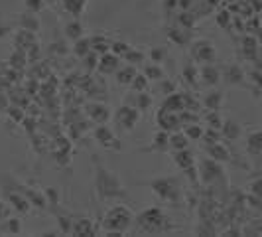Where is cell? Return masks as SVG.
Segmentation results:
<instances>
[{"mask_svg": "<svg viewBox=\"0 0 262 237\" xmlns=\"http://www.w3.org/2000/svg\"><path fill=\"white\" fill-rule=\"evenodd\" d=\"M132 216L129 214V210L127 208H113L111 212H109V216H107V228L109 230H125L129 224H131Z\"/></svg>", "mask_w": 262, "mask_h": 237, "instance_id": "cell-1", "label": "cell"}, {"mask_svg": "<svg viewBox=\"0 0 262 237\" xmlns=\"http://www.w3.org/2000/svg\"><path fill=\"white\" fill-rule=\"evenodd\" d=\"M193 53H195V57L201 59V61H213V59H215V47H213L211 44H207V42L195 44Z\"/></svg>", "mask_w": 262, "mask_h": 237, "instance_id": "cell-2", "label": "cell"}, {"mask_svg": "<svg viewBox=\"0 0 262 237\" xmlns=\"http://www.w3.org/2000/svg\"><path fill=\"white\" fill-rule=\"evenodd\" d=\"M219 79V73L215 71V67H203L201 69V81L205 85H215Z\"/></svg>", "mask_w": 262, "mask_h": 237, "instance_id": "cell-3", "label": "cell"}, {"mask_svg": "<svg viewBox=\"0 0 262 237\" xmlns=\"http://www.w3.org/2000/svg\"><path fill=\"white\" fill-rule=\"evenodd\" d=\"M175 162H177V166L187 168V166L193 162V156H191V152H187L185 148H179V150L175 152Z\"/></svg>", "mask_w": 262, "mask_h": 237, "instance_id": "cell-4", "label": "cell"}, {"mask_svg": "<svg viewBox=\"0 0 262 237\" xmlns=\"http://www.w3.org/2000/svg\"><path fill=\"white\" fill-rule=\"evenodd\" d=\"M221 99H223V95H221L219 91L209 93V95L205 97V105H207L209 109H219V107H221Z\"/></svg>", "mask_w": 262, "mask_h": 237, "instance_id": "cell-5", "label": "cell"}, {"mask_svg": "<svg viewBox=\"0 0 262 237\" xmlns=\"http://www.w3.org/2000/svg\"><path fill=\"white\" fill-rule=\"evenodd\" d=\"M168 142L172 144V148L179 150V148H185V144H187V137H185V135H174L172 139H168Z\"/></svg>", "mask_w": 262, "mask_h": 237, "instance_id": "cell-6", "label": "cell"}, {"mask_svg": "<svg viewBox=\"0 0 262 237\" xmlns=\"http://www.w3.org/2000/svg\"><path fill=\"white\" fill-rule=\"evenodd\" d=\"M132 87L136 89V91H146V87H148V77L146 75H134V79H132Z\"/></svg>", "mask_w": 262, "mask_h": 237, "instance_id": "cell-7", "label": "cell"}, {"mask_svg": "<svg viewBox=\"0 0 262 237\" xmlns=\"http://www.w3.org/2000/svg\"><path fill=\"white\" fill-rule=\"evenodd\" d=\"M249 146H251V152L253 154H259L261 152V135L255 133L251 139H249Z\"/></svg>", "mask_w": 262, "mask_h": 237, "instance_id": "cell-8", "label": "cell"}, {"mask_svg": "<svg viewBox=\"0 0 262 237\" xmlns=\"http://www.w3.org/2000/svg\"><path fill=\"white\" fill-rule=\"evenodd\" d=\"M185 137H187V139H201V137H203V129H201V127H197V125H193V127H189V129H187Z\"/></svg>", "mask_w": 262, "mask_h": 237, "instance_id": "cell-9", "label": "cell"}, {"mask_svg": "<svg viewBox=\"0 0 262 237\" xmlns=\"http://www.w3.org/2000/svg\"><path fill=\"white\" fill-rule=\"evenodd\" d=\"M79 34H81V26L79 24H75V30H73V26H67V36L69 38H79Z\"/></svg>", "mask_w": 262, "mask_h": 237, "instance_id": "cell-10", "label": "cell"}, {"mask_svg": "<svg viewBox=\"0 0 262 237\" xmlns=\"http://www.w3.org/2000/svg\"><path fill=\"white\" fill-rule=\"evenodd\" d=\"M87 226H89V222H83V224H79L77 228H87ZM77 232H79V230H75V234H77ZM79 234H91V230H83V232H79Z\"/></svg>", "mask_w": 262, "mask_h": 237, "instance_id": "cell-11", "label": "cell"}, {"mask_svg": "<svg viewBox=\"0 0 262 237\" xmlns=\"http://www.w3.org/2000/svg\"><path fill=\"white\" fill-rule=\"evenodd\" d=\"M0 210H2V204H0ZM0 216H4V212H0Z\"/></svg>", "mask_w": 262, "mask_h": 237, "instance_id": "cell-12", "label": "cell"}]
</instances>
